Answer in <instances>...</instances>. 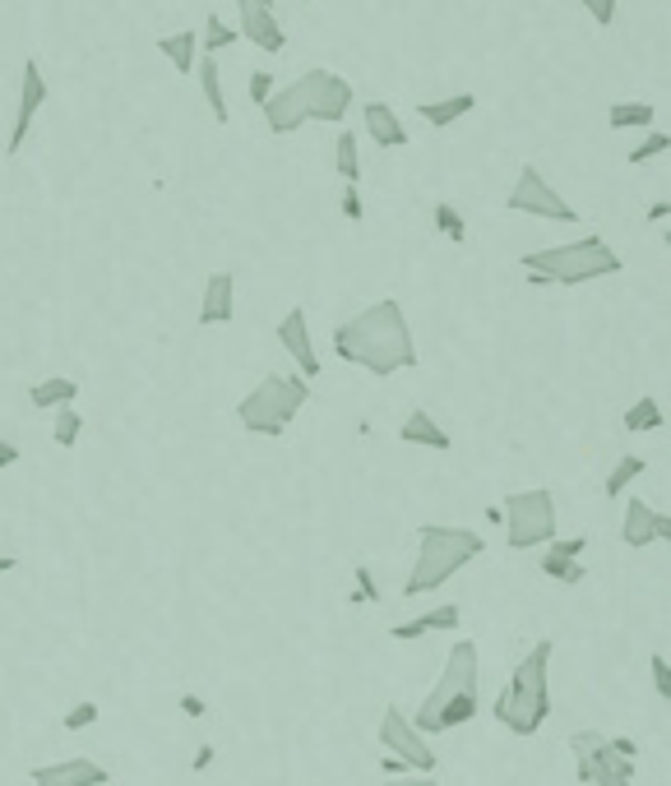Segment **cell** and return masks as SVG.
<instances>
[{
	"label": "cell",
	"mask_w": 671,
	"mask_h": 786,
	"mask_svg": "<svg viewBox=\"0 0 671 786\" xmlns=\"http://www.w3.org/2000/svg\"><path fill=\"white\" fill-rule=\"evenodd\" d=\"M333 352H339L348 365H361L375 380H390L399 371H412L417 365V338H412V324L399 301H375L367 310H357L352 320H343L333 329Z\"/></svg>",
	"instance_id": "obj_1"
},
{
	"label": "cell",
	"mask_w": 671,
	"mask_h": 786,
	"mask_svg": "<svg viewBox=\"0 0 671 786\" xmlns=\"http://www.w3.org/2000/svg\"><path fill=\"white\" fill-rule=\"evenodd\" d=\"M486 550V537L477 528H458V523H422L417 528V560L403 583V597L441 592L454 573H463Z\"/></svg>",
	"instance_id": "obj_2"
},
{
	"label": "cell",
	"mask_w": 671,
	"mask_h": 786,
	"mask_svg": "<svg viewBox=\"0 0 671 786\" xmlns=\"http://www.w3.org/2000/svg\"><path fill=\"white\" fill-rule=\"evenodd\" d=\"M551 639H541L528 648V658L514 666V675L505 680V690L496 699V722L514 736H537L541 722L551 717Z\"/></svg>",
	"instance_id": "obj_3"
},
{
	"label": "cell",
	"mask_w": 671,
	"mask_h": 786,
	"mask_svg": "<svg viewBox=\"0 0 671 786\" xmlns=\"http://www.w3.org/2000/svg\"><path fill=\"white\" fill-rule=\"evenodd\" d=\"M519 265L533 282H556V287H584L598 278H616L626 269L621 255H616L602 236H579V241H565V246L528 250Z\"/></svg>",
	"instance_id": "obj_4"
},
{
	"label": "cell",
	"mask_w": 671,
	"mask_h": 786,
	"mask_svg": "<svg viewBox=\"0 0 671 786\" xmlns=\"http://www.w3.org/2000/svg\"><path fill=\"white\" fill-rule=\"evenodd\" d=\"M306 403H311V380H301V375H265V380L237 403V422H241L250 435L278 439L282 431L297 422V412H301Z\"/></svg>",
	"instance_id": "obj_5"
},
{
	"label": "cell",
	"mask_w": 671,
	"mask_h": 786,
	"mask_svg": "<svg viewBox=\"0 0 671 786\" xmlns=\"http://www.w3.org/2000/svg\"><path fill=\"white\" fill-rule=\"evenodd\" d=\"M500 518H505L509 550H537V546L556 541V495L547 486L514 490L500 505Z\"/></svg>",
	"instance_id": "obj_6"
},
{
	"label": "cell",
	"mask_w": 671,
	"mask_h": 786,
	"mask_svg": "<svg viewBox=\"0 0 671 786\" xmlns=\"http://www.w3.org/2000/svg\"><path fill=\"white\" fill-rule=\"evenodd\" d=\"M482 690V662H477V643L473 639H458L454 648H450V658H445V671H441V680L431 685V694L422 699V707L412 713V726H426L435 713H441L445 703H454V699H463V694H477Z\"/></svg>",
	"instance_id": "obj_7"
},
{
	"label": "cell",
	"mask_w": 671,
	"mask_h": 786,
	"mask_svg": "<svg viewBox=\"0 0 671 786\" xmlns=\"http://www.w3.org/2000/svg\"><path fill=\"white\" fill-rule=\"evenodd\" d=\"M380 745H384V758H399L407 773H435V764H441L435 745L422 736L417 726H412V717L394 703L380 713Z\"/></svg>",
	"instance_id": "obj_8"
},
{
	"label": "cell",
	"mask_w": 671,
	"mask_h": 786,
	"mask_svg": "<svg viewBox=\"0 0 671 786\" xmlns=\"http://www.w3.org/2000/svg\"><path fill=\"white\" fill-rule=\"evenodd\" d=\"M509 214H528V218H551V223H579V208H570V199H565L547 176H541L533 163L519 172V180H514V190L505 199Z\"/></svg>",
	"instance_id": "obj_9"
},
{
	"label": "cell",
	"mask_w": 671,
	"mask_h": 786,
	"mask_svg": "<svg viewBox=\"0 0 671 786\" xmlns=\"http://www.w3.org/2000/svg\"><path fill=\"white\" fill-rule=\"evenodd\" d=\"M301 89H306V107H311V121L324 125H339L352 112V84L333 70H306L301 74Z\"/></svg>",
	"instance_id": "obj_10"
},
{
	"label": "cell",
	"mask_w": 671,
	"mask_h": 786,
	"mask_svg": "<svg viewBox=\"0 0 671 786\" xmlns=\"http://www.w3.org/2000/svg\"><path fill=\"white\" fill-rule=\"evenodd\" d=\"M237 38H246L255 51H269V56H278V51L288 46V29H282L273 0H241L237 6Z\"/></svg>",
	"instance_id": "obj_11"
},
{
	"label": "cell",
	"mask_w": 671,
	"mask_h": 786,
	"mask_svg": "<svg viewBox=\"0 0 671 786\" xmlns=\"http://www.w3.org/2000/svg\"><path fill=\"white\" fill-rule=\"evenodd\" d=\"M273 338H278V348L292 356V365H297L301 380L320 375V352H316V338H311V314H306L301 306H292L288 314H282L278 329H273Z\"/></svg>",
	"instance_id": "obj_12"
},
{
	"label": "cell",
	"mask_w": 671,
	"mask_h": 786,
	"mask_svg": "<svg viewBox=\"0 0 671 786\" xmlns=\"http://www.w3.org/2000/svg\"><path fill=\"white\" fill-rule=\"evenodd\" d=\"M42 102H47V74H42V61L29 56V61H23V74H19V112H14V130H10V139H6V153H10V157L23 148V139H29L33 116L42 112Z\"/></svg>",
	"instance_id": "obj_13"
},
{
	"label": "cell",
	"mask_w": 671,
	"mask_h": 786,
	"mask_svg": "<svg viewBox=\"0 0 671 786\" xmlns=\"http://www.w3.org/2000/svg\"><path fill=\"white\" fill-rule=\"evenodd\" d=\"M575 758H579V782H584V786H630V782H634V764L616 754V749L607 745V736L592 745L588 754H575Z\"/></svg>",
	"instance_id": "obj_14"
},
{
	"label": "cell",
	"mask_w": 671,
	"mask_h": 786,
	"mask_svg": "<svg viewBox=\"0 0 671 786\" xmlns=\"http://www.w3.org/2000/svg\"><path fill=\"white\" fill-rule=\"evenodd\" d=\"M265 125L273 130V135H297L301 125H311V107H306V89L301 79H292V84L273 89V97L265 102Z\"/></svg>",
	"instance_id": "obj_15"
},
{
	"label": "cell",
	"mask_w": 671,
	"mask_h": 786,
	"mask_svg": "<svg viewBox=\"0 0 671 786\" xmlns=\"http://www.w3.org/2000/svg\"><path fill=\"white\" fill-rule=\"evenodd\" d=\"M33 786H107L112 773L97 764V758H65V764H38L33 773Z\"/></svg>",
	"instance_id": "obj_16"
},
{
	"label": "cell",
	"mask_w": 671,
	"mask_h": 786,
	"mask_svg": "<svg viewBox=\"0 0 671 786\" xmlns=\"http://www.w3.org/2000/svg\"><path fill=\"white\" fill-rule=\"evenodd\" d=\"M237 320V278L227 269H214L204 278V301H199V324L214 329V324H231Z\"/></svg>",
	"instance_id": "obj_17"
},
{
	"label": "cell",
	"mask_w": 671,
	"mask_h": 786,
	"mask_svg": "<svg viewBox=\"0 0 671 786\" xmlns=\"http://www.w3.org/2000/svg\"><path fill=\"white\" fill-rule=\"evenodd\" d=\"M458 624H463V611L454 607V601H445V607H431V611L412 616V620H399L390 629V639L412 643V639H426V634H458Z\"/></svg>",
	"instance_id": "obj_18"
},
{
	"label": "cell",
	"mask_w": 671,
	"mask_h": 786,
	"mask_svg": "<svg viewBox=\"0 0 671 786\" xmlns=\"http://www.w3.org/2000/svg\"><path fill=\"white\" fill-rule=\"evenodd\" d=\"M361 125H367V139L375 148H407V125L390 102H380V97L367 102V107H361Z\"/></svg>",
	"instance_id": "obj_19"
},
{
	"label": "cell",
	"mask_w": 671,
	"mask_h": 786,
	"mask_svg": "<svg viewBox=\"0 0 671 786\" xmlns=\"http://www.w3.org/2000/svg\"><path fill=\"white\" fill-rule=\"evenodd\" d=\"M399 439H403V444H412V449H435V454H450V449H454L450 431H445L441 422H435V416H431L426 407H412V412L403 416Z\"/></svg>",
	"instance_id": "obj_20"
},
{
	"label": "cell",
	"mask_w": 671,
	"mask_h": 786,
	"mask_svg": "<svg viewBox=\"0 0 671 786\" xmlns=\"http://www.w3.org/2000/svg\"><path fill=\"white\" fill-rule=\"evenodd\" d=\"M621 541H626L630 550H643V546H653V541H658V509H653V505H643L639 495H630V500H626Z\"/></svg>",
	"instance_id": "obj_21"
},
{
	"label": "cell",
	"mask_w": 671,
	"mask_h": 786,
	"mask_svg": "<svg viewBox=\"0 0 671 786\" xmlns=\"http://www.w3.org/2000/svg\"><path fill=\"white\" fill-rule=\"evenodd\" d=\"M74 399H80V384H74L70 375H42L33 389H29V403L38 412H56V407H74Z\"/></svg>",
	"instance_id": "obj_22"
},
{
	"label": "cell",
	"mask_w": 671,
	"mask_h": 786,
	"mask_svg": "<svg viewBox=\"0 0 671 786\" xmlns=\"http://www.w3.org/2000/svg\"><path fill=\"white\" fill-rule=\"evenodd\" d=\"M473 112H477V97H473V93H454V97L422 102V107H417V116H422L426 125H435V130H450V125H458L463 116H473Z\"/></svg>",
	"instance_id": "obj_23"
},
{
	"label": "cell",
	"mask_w": 671,
	"mask_h": 786,
	"mask_svg": "<svg viewBox=\"0 0 671 786\" xmlns=\"http://www.w3.org/2000/svg\"><path fill=\"white\" fill-rule=\"evenodd\" d=\"M158 51L167 56V65H172V70L190 74V70H195V61H199V33H190V29H180V33H163V38H158Z\"/></svg>",
	"instance_id": "obj_24"
},
{
	"label": "cell",
	"mask_w": 671,
	"mask_h": 786,
	"mask_svg": "<svg viewBox=\"0 0 671 786\" xmlns=\"http://www.w3.org/2000/svg\"><path fill=\"white\" fill-rule=\"evenodd\" d=\"M195 70H199V89H204V102H209L214 121H218V125H227V121H231V112H227V97H223L218 61H214V56H199V61H195Z\"/></svg>",
	"instance_id": "obj_25"
},
{
	"label": "cell",
	"mask_w": 671,
	"mask_h": 786,
	"mask_svg": "<svg viewBox=\"0 0 671 786\" xmlns=\"http://www.w3.org/2000/svg\"><path fill=\"white\" fill-rule=\"evenodd\" d=\"M658 121L653 102H611L607 107V125L611 130H649Z\"/></svg>",
	"instance_id": "obj_26"
},
{
	"label": "cell",
	"mask_w": 671,
	"mask_h": 786,
	"mask_svg": "<svg viewBox=\"0 0 671 786\" xmlns=\"http://www.w3.org/2000/svg\"><path fill=\"white\" fill-rule=\"evenodd\" d=\"M662 426H667V412H662V403L653 399V393H643V399L626 412V435H653Z\"/></svg>",
	"instance_id": "obj_27"
},
{
	"label": "cell",
	"mask_w": 671,
	"mask_h": 786,
	"mask_svg": "<svg viewBox=\"0 0 671 786\" xmlns=\"http://www.w3.org/2000/svg\"><path fill=\"white\" fill-rule=\"evenodd\" d=\"M643 467H649V463H643L639 454H621V463H616V467L607 472V486H602V495H607V500H621L626 486H634V482L643 477Z\"/></svg>",
	"instance_id": "obj_28"
},
{
	"label": "cell",
	"mask_w": 671,
	"mask_h": 786,
	"mask_svg": "<svg viewBox=\"0 0 671 786\" xmlns=\"http://www.w3.org/2000/svg\"><path fill=\"white\" fill-rule=\"evenodd\" d=\"M333 172L343 176V186H357L361 180V157H357V135L343 130L339 144H333Z\"/></svg>",
	"instance_id": "obj_29"
},
{
	"label": "cell",
	"mask_w": 671,
	"mask_h": 786,
	"mask_svg": "<svg viewBox=\"0 0 671 786\" xmlns=\"http://www.w3.org/2000/svg\"><path fill=\"white\" fill-rule=\"evenodd\" d=\"M231 42H241V38H237V29H231V23H223L218 14H209V19H204V33H199V56H214V51H227Z\"/></svg>",
	"instance_id": "obj_30"
},
{
	"label": "cell",
	"mask_w": 671,
	"mask_h": 786,
	"mask_svg": "<svg viewBox=\"0 0 671 786\" xmlns=\"http://www.w3.org/2000/svg\"><path fill=\"white\" fill-rule=\"evenodd\" d=\"M84 435V412H74V407H56V422H51V439L61 444V449H74Z\"/></svg>",
	"instance_id": "obj_31"
},
{
	"label": "cell",
	"mask_w": 671,
	"mask_h": 786,
	"mask_svg": "<svg viewBox=\"0 0 671 786\" xmlns=\"http://www.w3.org/2000/svg\"><path fill=\"white\" fill-rule=\"evenodd\" d=\"M537 569L547 573V579L565 583V588H579V583L588 579V565H584V560H551V556H541V560H537Z\"/></svg>",
	"instance_id": "obj_32"
},
{
	"label": "cell",
	"mask_w": 671,
	"mask_h": 786,
	"mask_svg": "<svg viewBox=\"0 0 671 786\" xmlns=\"http://www.w3.org/2000/svg\"><path fill=\"white\" fill-rule=\"evenodd\" d=\"M435 231H441V236H450L454 246H463V241H468V223H463V214H458L454 204H435Z\"/></svg>",
	"instance_id": "obj_33"
},
{
	"label": "cell",
	"mask_w": 671,
	"mask_h": 786,
	"mask_svg": "<svg viewBox=\"0 0 671 786\" xmlns=\"http://www.w3.org/2000/svg\"><path fill=\"white\" fill-rule=\"evenodd\" d=\"M97 717H102V707H97L93 699H84V703H74L70 713L61 717V726H65V731H89V726H93Z\"/></svg>",
	"instance_id": "obj_34"
},
{
	"label": "cell",
	"mask_w": 671,
	"mask_h": 786,
	"mask_svg": "<svg viewBox=\"0 0 671 786\" xmlns=\"http://www.w3.org/2000/svg\"><path fill=\"white\" fill-rule=\"evenodd\" d=\"M667 148H671V135L662 130V135H649L639 148H630V163H634V167H639V163H653V157H658V153H667Z\"/></svg>",
	"instance_id": "obj_35"
},
{
	"label": "cell",
	"mask_w": 671,
	"mask_h": 786,
	"mask_svg": "<svg viewBox=\"0 0 671 786\" xmlns=\"http://www.w3.org/2000/svg\"><path fill=\"white\" fill-rule=\"evenodd\" d=\"M547 556L551 560H579V556H588V541L584 537H556V541H547Z\"/></svg>",
	"instance_id": "obj_36"
},
{
	"label": "cell",
	"mask_w": 671,
	"mask_h": 786,
	"mask_svg": "<svg viewBox=\"0 0 671 786\" xmlns=\"http://www.w3.org/2000/svg\"><path fill=\"white\" fill-rule=\"evenodd\" d=\"M649 671H653V690L662 694V703H671V662L662 658V652H653V658H649Z\"/></svg>",
	"instance_id": "obj_37"
},
{
	"label": "cell",
	"mask_w": 671,
	"mask_h": 786,
	"mask_svg": "<svg viewBox=\"0 0 671 786\" xmlns=\"http://www.w3.org/2000/svg\"><path fill=\"white\" fill-rule=\"evenodd\" d=\"M352 579H357L352 601H380V583H375V573H371L367 565H357V569H352Z\"/></svg>",
	"instance_id": "obj_38"
},
{
	"label": "cell",
	"mask_w": 671,
	"mask_h": 786,
	"mask_svg": "<svg viewBox=\"0 0 671 786\" xmlns=\"http://www.w3.org/2000/svg\"><path fill=\"white\" fill-rule=\"evenodd\" d=\"M579 6L592 14L598 29H611V23H616V6H621V0H579Z\"/></svg>",
	"instance_id": "obj_39"
},
{
	"label": "cell",
	"mask_w": 671,
	"mask_h": 786,
	"mask_svg": "<svg viewBox=\"0 0 671 786\" xmlns=\"http://www.w3.org/2000/svg\"><path fill=\"white\" fill-rule=\"evenodd\" d=\"M269 97H273V74L269 70H255L250 74V102H255V107H265Z\"/></svg>",
	"instance_id": "obj_40"
},
{
	"label": "cell",
	"mask_w": 671,
	"mask_h": 786,
	"mask_svg": "<svg viewBox=\"0 0 671 786\" xmlns=\"http://www.w3.org/2000/svg\"><path fill=\"white\" fill-rule=\"evenodd\" d=\"M339 208H343V218H348V223H361V218H367V204H361V190H357V186H343Z\"/></svg>",
	"instance_id": "obj_41"
},
{
	"label": "cell",
	"mask_w": 671,
	"mask_h": 786,
	"mask_svg": "<svg viewBox=\"0 0 671 786\" xmlns=\"http://www.w3.org/2000/svg\"><path fill=\"white\" fill-rule=\"evenodd\" d=\"M607 745H611L616 754H621V758H630V764H634V758H639V745H634L630 736H607Z\"/></svg>",
	"instance_id": "obj_42"
},
{
	"label": "cell",
	"mask_w": 671,
	"mask_h": 786,
	"mask_svg": "<svg viewBox=\"0 0 671 786\" xmlns=\"http://www.w3.org/2000/svg\"><path fill=\"white\" fill-rule=\"evenodd\" d=\"M23 458V449H19V444H10V439H0V472H10L14 463Z\"/></svg>",
	"instance_id": "obj_43"
},
{
	"label": "cell",
	"mask_w": 671,
	"mask_h": 786,
	"mask_svg": "<svg viewBox=\"0 0 671 786\" xmlns=\"http://www.w3.org/2000/svg\"><path fill=\"white\" fill-rule=\"evenodd\" d=\"M180 707H186V717H195V722H199L204 713H209V707H204V699H199V694H180Z\"/></svg>",
	"instance_id": "obj_44"
},
{
	"label": "cell",
	"mask_w": 671,
	"mask_h": 786,
	"mask_svg": "<svg viewBox=\"0 0 671 786\" xmlns=\"http://www.w3.org/2000/svg\"><path fill=\"white\" fill-rule=\"evenodd\" d=\"M384 786H441V782H435V773H407L403 782H384Z\"/></svg>",
	"instance_id": "obj_45"
},
{
	"label": "cell",
	"mask_w": 671,
	"mask_h": 786,
	"mask_svg": "<svg viewBox=\"0 0 671 786\" xmlns=\"http://www.w3.org/2000/svg\"><path fill=\"white\" fill-rule=\"evenodd\" d=\"M214 758H218V745H199V749H195V773H204V768L214 764Z\"/></svg>",
	"instance_id": "obj_46"
},
{
	"label": "cell",
	"mask_w": 671,
	"mask_h": 786,
	"mask_svg": "<svg viewBox=\"0 0 671 786\" xmlns=\"http://www.w3.org/2000/svg\"><path fill=\"white\" fill-rule=\"evenodd\" d=\"M671 218V199H658V204H649V223H667Z\"/></svg>",
	"instance_id": "obj_47"
},
{
	"label": "cell",
	"mask_w": 671,
	"mask_h": 786,
	"mask_svg": "<svg viewBox=\"0 0 671 786\" xmlns=\"http://www.w3.org/2000/svg\"><path fill=\"white\" fill-rule=\"evenodd\" d=\"M658 541H662V546L671 541V514H667V509L658 514Z\"/></svg>",
	"instance_id": "obj_48"
},
{
	"label": "cell",
	"mask_w": 671,
	"mask_h": 786,
	"mask_svg": "<svg viewBox=\"0 0 671 786\" xmlns=\"http://www.w3.org/2000/svg\"><path fill=\"white\" fill-rule=\"evenodd\" d=\"M14 565H19V560H14V556H0V573H10V569H14Z\"/></svg>",
	"instance_id": "obj_49"
}]
</instances>
